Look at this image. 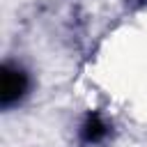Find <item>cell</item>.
<instances>
[{
  "instance_id": "obj_1",
  "label": "cell",
  "mask_w": 147,
  "mask_h": 147,
  "mask_svg": "<svg viewBox=\"0 0 147 147\" xmlns=\"http://www.w3.org/2000/svg\"><path fill=\"white\" fill-rule=\"evenodd\" d=\"M28 87H30V78H28L25 69H21L14 62H5L2 74H0V103H2V108L18 103L25 96Z\"/></svg>"
},
{
  "instance_id": "obj_2",
  "label": "cell",
  "mask_w": 147,
  "mask_h": 147,
  "mask_svg": "<svg viewBox=\"0 0 147 147\" xmlns=\"http://www.w3.org/2000/svg\"><path fill=\"white\" fill-rule=\"evenodd\" d=\"M108 136V122L101 117V113H87V117L80 124V140L85 145H99Z\"/></svg>"
}]
</instances>
